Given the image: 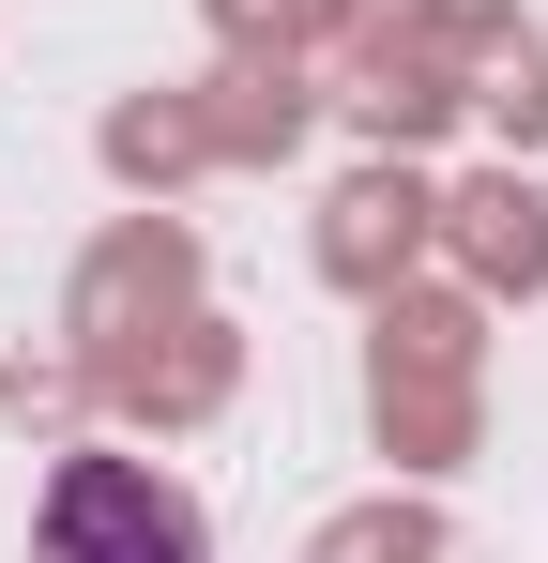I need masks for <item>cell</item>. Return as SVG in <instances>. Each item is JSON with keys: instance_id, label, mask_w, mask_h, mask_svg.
Wrapping results in <instances>:
<instances>
[{"instance_id": "1", "label": "cell", "mask_w": 548, "mask_h": 563, "mask_svg": "<svg viewBox=\"0 0 548 563\" xmlns=\"http://www.w3.org/2000/svg\"><path fill=\"white\" fill-rule=\"evenodd\" d=\"M31 563H198V503L153 457H62L46 518H31Z\"/></svg>"}]
</instances>
